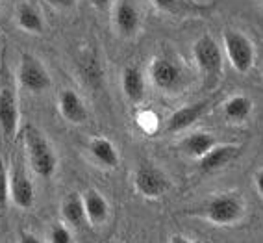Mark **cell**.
Returning a JSON list of instances; mask_svg holds the SVG:
<instances>
[{"instance_id": "24", "label": "cell", "mask_w": 263, "mask_h": 243, "mask_svg": "<svg viewBox=\"0 0 263 243\" xmlns=\"http://www.w3.org/2000/svg\"><path fill=\"white\" fill-rule=\"evenodd\" d=\"M17 243H43V241L39 239V236H35L33 232L21 230L19 236H17Z\"/></svg>"}, {"instance_id": "16", "label": "cell", "mask_w": 263, "mask_h": 243, "mask_svg": "<svg viewBox=\"0 0 263 243\" xmlns=\"http://www.w3.org/2000/svg\"><path fill=\"white\" fill-rule=\"evenodd\" d=\"M89 154L91 158L104 169H115L119 165V152L117 147L113 145L108 137H93L89 141Z\"/></svg>"}, {"instance_id": "28", "label": "cell", "mask_w": 263, "mask_h": 243, "mask_svg": "<svg viewBox=\"0 0 263 243\" xmlns=\"http://www.w3.org/2000/svg\"><path fill=\"white\" fill-rule=\"evenodd\" d=\"M91 2H93L95 8H99V10H104V8H108L111 0H91Z\"/></svg>"}, {"instance_id": "20", "label": "cell", "mask_w": 263, "mask_h": 243, "mask_svg": "<svg viewBox=\"0 0 263 243\" xmlns=\"http://www.w3.org/2000/svg\"><path fill=\"white\" fill-rule=\"evenodd\" d=\"M254 110V102L252 98L247 97V95H235V97L228 98L224 102V117L228 123H234V125H239V123H245L250 117Z\"/></svg>"}, {"instance_id": "12", "label": "cell", "mask_w": 263, "mask_h": 243, "mask_svg": "<svg viewBox=\"0 0 263 243\" xmlns=\"http://www.w3.org/2000/svg\"><path fill=\"white\" fill-rule=\"evenodd\" d=\"M84 197V208H85V217L91 227H102L108 223L109 219V202L108 199L99 192V189H85L82 193Z\"/></svg>"}, {"instance_id": "1", "label": "cell", "mask_w": 263, "mask_h": 243, "mask_svg": "<svg viewBox=\"0 0 263 243\" xmlns=\"http://www.w3.org/2000/svg\"><path fill=\"white\" fill-rule=\"evenodd\" d=\"M23 140L30 169L43 180L54 177L58 169V154L45 132L35 125H26L23 130Z\"/></svg>"}, {"instance_id": "2", "label": "cell", "mask_w": 263, "mask_h": 243, "mask_svg": "<svg viewBox=\"0 0 263 243\" xmlns=\"http://www.w3.org/2000/svg\"><path fill=\"white\" fill-rule=\"evenodd\" d=\"M245 201L237 193H215V195L208 197L204 201L200 214L204 219L210 223L217 224V227H230V224H237L245 217Z\"/></svg>"}, {"instance_id": "3", "label": "cell", "mask_w": 263, "mask_h": 243, "mask_svg": "<svg viewBox=\"0 0 263 243\" xmlns=\"http://www.w3.org/2000/svg\"><path fill=\"white\" fill-rule=\"evenodd\" d=\"M193 58L197 63L204 85L213 88L217 85L222 75V52L212 36H200L193 45Z\"/></svg>"}, {"instance_id": "15", "label": "cell", "mask_w": 263, "mask_h": 243, "mask_svg": "<svg viewBox=\"0 0 263 243\" xmlns=\"http://www.w3.org/2000/svg\"><path fill=\"white\" fill-rule=\"evenodd\" d=\"M121 88H122L124 97H126L132 104L143 102V98H145V89H146L143 71L136 65H128L126 69L122 71Z\"/></svg>"}, {"instance_id": "27", "label": "cell", "mask_w": 263, "mask_h": 243, "mask_svg": "<svg viewBox=\"0 0 263 243\" xmlns=\"http://www.w3.org/2000/svg\"><path fill=\"white\" fill-rule=\"evenodd\" d=\"M254 186H256V192H258V195L263 197V169L259 171L258 175H256V178H254Z\"/></svg>"}, {"instance_id": "6", "label": "cell", "mask_w": 263, "mask_h": 243, "mask_svg": "<svg viewBox=\"0 0 263 243\" xmlns=\"http://www.w3.org/2000/svg\"><path fill=\"white\" fill-rule=\"evenodd\" d=\"M222 43H224V52L230 65L241 75H247L256 61V50H254L252 41L243 32L226 30Z\"/></svg>"}, {"instance_id": "7", "label": "cell", "mask_w": 263, "mask_h": 243, "mask_svg": "<svg viewBox=\"0 0 263 243\" xmlns=\"http://www.w3.org/2000/svg\"><path fill=\"white\" fill-rule=\"evenodd\" d=\"M148 76L152 85L163 93H178L185 85L182 67L167 56H158L151 61Z\"/></svg>"}, {"instance_id": "10", "label": "cell", "mask_w": 263, "mask_h": 243, "mask_svg": "<svg viewBox=\"0 0 263 243\" xmlns=\"http://www.w3.org/2000/svg\"><path fill=\"white\" fill-rule=\"evenodd\" d=\"M206 110H208L206 100L185 104V106L178 108V110L167 119V123H165V132H167V134H178V132L187 130L191 125H195V123L206 113Z\"/></svg>"}, {"instance_id": "23", "label": "cell", "mask_w": 263, "mask_h": 243, "mask_svg": "<svg viewBox=\"0 0 263 243\" xmlns=\"http://www.w3.org/2000/svg\"><path fill=\"white\" fill-rule=\"evenodd\" d=\"M48 243H74V236H72V230L69 229V224H52L50 232H48Z\"/></svg>"}, {"instance_id": "4", "label": "cell", "mask_w": 263, "mask_h": 243, "mask_svg": "<svg viewBox=\"0 0 263 243\" xmlns=\"http://www.w3.org/2000/svg\"><path fill=\"white\" fill-rule=\"evenodd\" d=\"M17 84L26 93L39 95L50 88L52 80L47 67L43 65V61L33 54L24 52V54H21L19 65H17Z\"/></svg>"}, {"instance_id": "11", "label": "cell", "mask_w": 263, "mask_h": 243, "mask_svg": "<svg viewBox=\"0 0 263 243\" xmlns=\"http://www.w3.org/2000/svg\"><path fill=\"white\" fill-rule=\"evenodd\" d=\"M58 110L61 117L71 125H84L87 121V108L74 89H63L58 95Z\"/></svg>"}, {"instance_id": "25", "label": "cell", "mask_w": 263, "mask_h": 243, "mask_svg": "<svg viewBox=\"0 0 263 243\" xmlns=\"http://www.w3.org/2000/svg\"><path fill=\"white\" fill-rule=\"evenodd\" d=\"M50 6H56L60 10H67V8H72L76 4V0H47Z\"/></svg>"}, {"instance_id": "29", "label": "cell", "mask_w": 263, "mask_h": 243, "mask_svg": "<svg viewBox=\"0 0 263 243\" xmlns=\"http://www.w3.org/2000/svg\"><path fill=\"white\" fill-rule=\"evenodd\" d=\"M0 8H2V0H0Z\"/></svg>"}, {"instance_id": "18", "label": "cell", "mask_w": 263, "mask_h": 243, "mask_svg": "<svg viewBox=\"0 0 263 243\" xmlns=\"http://www.w3.org/2000/svg\"><path fill=\"white\" fill-rule=\"evenodd\" d=\"M215 145H217V140L212 134H208V132H193V134L183 137L182 143H180V149L189 158L202 160Z\"/></svg>"}, {"instance_id": "22", "label": "cell", "mask_w": 263, "mask_h": 243, "mask_svg": "<svg viewBox=\"0 0 263 243\" xmlns=\"http://www.w3.org/2000/svg\"><path fill=\"white\" fill-rule=\"evenodd\" d=\"M11 202L10 195V171L6 165L4 158L0 156V214H4L8 210V206Z\"/></svg>"}, {"instance_id": "26", "label": "cell", "mask_w": 263, "mask_h": 243, "mask_svg": "<svg viewBox=\"0 0 263 243\" xmlns=\"http://www.w3.org/2000/svg\"><path fill=\"white\" fill-rule=\"evenodd\" d=\"M169 243H200V241L187 238V236H182V234H174L173 238L169 239Z\"/></svg>"}, {"instance_id": "17", "label": "cell", "mask_w": 263, "mask_h": 243, "mask_svg": "<svg viewBox=\"0 0 263 243\" xmlns=\"http://www.w3.org/2000/svg\"><path fill=\"white\" fill-rule=\"evenodd\" d=\"M60 214L63 217V223L72 227V229H78L84 223H87L85 208H84V197L76 192L65 195V199L61 201Z\"/></svg>"}, {"instance_id": "5", "label": "cell", "mask_w": 263, "mask_h": 243, "mask_svg": "<svg viewBox=\"0 0 263 243\" xmlns=\"http://www.w3.org/2000/svg\"><path fill=\"white\" fill-rule=\"evenodd\" d=\"M134 187L141 197H145L148 201H156V199H161L169 193L173 182H171L169 175L158 165L143 164L134 173Z\"/></svg>"}, {"instance_id": "14", "label": "cell", "mask_w": 263, "mask_h": 243, "mask_svg": "<svg viewBox=\"0 0 263 243\" xmlns=\"http://www.w3.org/2000/svg\"><path fill=\"white\" fill-rule=\"evenodd\" d=\"M241 152V145H235V143H217L202 160H200V169L206 171V173H213V171H219V169L226 167L232 160H235Z\"/></svg>"}, {"instance_id": "9", "label": "cell", "mask_w": 263, "mask_h": 243, "mask_svg": "<svg viewBox=\"0 0 263 243\" xmlns=\"http://www.w3.org/2000/svg\"><path fill=\"white\" fill-rule=\"evenodd\" d=\"M10 195L11 202L21 210H30L35 204V187L21 167H13L10 173Z\"/></svg>"}, {"instance_id": "13", "label": "cell", "mask_w": 263, "mask_h": 243, "mask_svg": "<svg viewBox=\"0 0 263 243\" xmlns=\"http://www.w3.org/2000/svg\"><path fill=\"white\" fill-rule=\"evenodd\" d=\"M113 23H115V28L121 33L122 38H134L139 30V24H141V17H139V11L134 4L122 0L115 6V11H113Z\"/></svg>"}, {"instance_id": "8", "label": "cell", "mask_w": 263, "mask_h": 243, "mask_svg": "<svg viewBox=\"0 0 263 243\" xmlns=\"http://www.w3.org/2000/svg\"><path fill=\"white\" fill-rule=\"evenodd\" d=\"M21 125V112H19V98L15 89L10 85H4L0 89V132L4 137L11 140L15 137Z\"/></svg>"}, {"instance_id": "21", "label": "cell", "mask_w": 263, "mask_h": 243, "mask_svg": "<svg viewBox=\"0 0 263 243\" xmlns=\"http://www.w3.org/2000/svg\"><path fill=\"white\" fill-rule=\"evenodd\" d=\"M160 11L165 13H185V11H198L197 4H191L189 0H151Z\"/></svg>"}, {"instance_id": "19", "label": "cell", "mask_w": 263, "mask_h": 243, "mask_svg": "<svg viewBox=\"0 0 263 243\" xmlns=\"http://www.w3.org/2000/svg\"><path fill=\"white\" fill-rule=\"evenodd\" d=\"M15 21L21 30L28 33H41L45 30V21H43L41 11L30 2H23L15 11Z\"/></svg>"}]
</instances>
